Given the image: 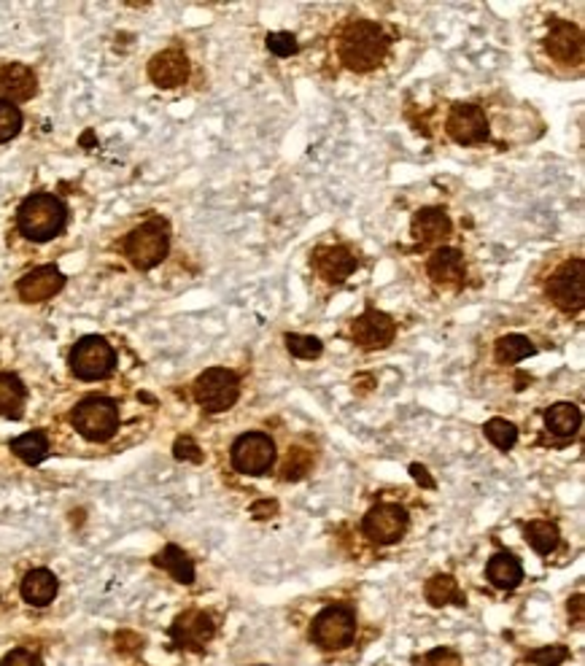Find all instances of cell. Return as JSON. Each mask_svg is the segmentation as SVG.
Listing matches in <instances>:
<instances>
[{
    "label": "cell",
    "instance_id": "34",
    "mask_svg": "<svg viewBox=\"0 0 585 666\" xmlns=\"http://www.w3.org/2000/svg\"><path fill=\"white\" fill-rule=\"evenodd\" d=\"M267 49L275 57H292V54H297L300 43H297V38L292 33H270L267 35Z\"/></svg>",
    "mask_w": 585,
    "mask_h": 666
},
{
    "label": "cell",
    "instance_id": "22",
    "mask_svg": "<svg viewBox=\"0 0 585 666\" xmlns=\"http://www.w3.org/2000/svg\"><path fill=\"white\" fill-rule=\"evenodd\" d=\"M523 577V569H521V561L510 554H496L488 561V580L502 588V591H513Z\"/></svg>",
    "mask_w": 585,
    "mask_h": 666
},
{
    "label": "cell",
    "instance_id": "33",
    "mask_svg": "<svg viewBox=\"0 0 585 666\" xmlns=\"http://www.w3.org/2000/svg\"><path fill=\"white\" fill-rule=\"evenodd\" d=\"M570 659V651L564 645H548V648H537L529 653V661L537 666H559Z\"/></svg>",
    "mask_w": 585,
    "mask_h": 666
},
{
    "label": "cell",
    "instance_id": "5",
    "mask_svg": "<svg viewBox=\"0 0 585 666\" xmlns=\"http://www.w3.org/2000/svg\"><path fill=\"white\" fill-rule=\"evenodd\" d=\"M117 364V353L114 348L98 337V334H90V337H82L73 351H71V370L76 378L82 381H98V378H106Z\"/></svg>",
    "mask_w": 585,
    "mask_h": 666
},
{
    "label": "cell",
    "instance_id": "15",
    "mask_svg": "<svg viewBox=\"0 0 585 666\" xmlns=\"http://www.w3.org/2000/svg\"><path fill=\"white\" fill-rule=\"evenodd\" d=\"M187 76H189V60L178 49H165V52L154 54L149 63V79L162 90L181 87L187 82Z\"/></svg>",
    "mask_w": 585,
    "mask_h": 666
},
{
    "label": "cell",
    "instance_id": "4",
    "mask_svg": "<svg viewBox=\"0 0 585 666\" xmlns=\"http://www.w3.org/2000/svg\"><path fill=\"white\" fill-rule=\"evenodd\" d=\"M73 427L92 443L109 440L119 427V408L106 397H90L76 405Z\"/></svg>",
    "mask_w": 585,
    "mask_h": 666
},
{
    "label": "cell",
    "instance_id": "16",
    "mask_svg": "<svg viewBox=\"0 0 585 666\" xmlns=\"http://www.w3.org/2000/svg\"><path fill=\"white\" fill-rule=\"evenodd\" d=\"M313 267L324 281L340 284L356 270V254L349 246H321L313 251Z\"/></svg>",
    "mask_w": 585,
    "mask_h": 666
},
{
    "label": "cell",
    "instance_id": "26",
    "mask_svg": "<svg viewBox=\"0 0 585 666\" xmlns=\"http://www.w3.org/2000/svg\"><path fill=\"white\" fill-rule=\"evenodd\" d=\"M427 599L429 604L435 607H443V604H465V596L456 585V580L451 574H435L429 583H427Z\"/></svg>",
    "mask_w": 585,
    "mask_h": 666
},
{
    "label": "cell",
    "instance_id": "36",
    "mask_svg": "<svg viewBox=\"0 0 585 666\" xmlns=\"http://www.w3.org/2000/svg\"><path fill=\"white\" fill-rule=\"evenodd\" d=\"M427 666H462L459 656L451 653V651H432L427 656Z\"/></svg>",
    "mask_w": 585,
    "mask_h": 666
},
{
    "label": "cell",
    "instance_id": "6",
    "mask_svg": "<svg viewBox=\"0 0 585 666\" xmlns=\"http://www.w3.org/2000/svg\"><path fill=\"white\" fill-rule=\"evenodd\" d=\"M237 394H240V381L233 370H225V367H211L195 381V400L208 413L230 410L237 402Z\"/></svg>",
    "mask_w": 585,
    "mask_h": 666
},
{
    "label": "cell",
    "instance_id": "37",
    "mask_svg": "<svg viewBox=\"0 0 585 666\" xmlns=\"http://www.w3.org/2000/svg\"><path fill=\"white\" fill-rule=\"evenodd\" d=\"M0 666H38V659L27 651H11Z\"/></svg>",
    "mask_w": 585,
    "mask_h": 666
},
{
    "label": "cell",
    "instance_id": "11",
    "mask_svg": "<svg viewBox=\"0 0 585 666\" xmlns=\"http://www.w3.org/2000/svg\"><path fill=\"white\" fill-rule=\"evenodd\" d=\"M446 130L462 146L483 143L488 138V119H485L483 109H477L472 103H456L448 113Z\"/></svg>",
    "mask_w": 585,
    "mask_h": 666
},
{
    "label": "cell",
    "instance_id": "10",
    "mask_svg": "<svg viewBox=\"0 0 585 666\" xmlns=\"http://www.w3.org/2000/svg\"><path fill=\"white\" fill-rule=\"evenodd\" d=\"M408 532V513L399 505L383 502L364 516V535L378 545H391Z\"/></svg>",
    "mask_w": 585,
    "mask_h": 666
},
{
    "label": "cell",
    "instance_id": "9",
    "mask_svg": "<svg viewBox=\"0 0 585 666\" xmlns=\"http://www.w3.org/2000/svg\"><path fill=\"white\" fill-rule=\"evenodd\" d=\"M275 458V445L262 432H248L237 438L233 445V464L237 472L245 475H264Z\"/></svg>",
    "mask_w": 585,
    "mask_h": 666
},
{
    "label": "cell",
    "instance_id": "24",
    "mask_svg": "<svg viewBox=\"0 0 585 666\" xmlns=\"http://www.w3.org/2000/svg\"><path fill=\"white\" fill-rule=\"evenodd\" d=\"M154 564L162 566V569H168V572H170L178 583H184V585L195 583V564H192V558L184 554L178 545H168L162 554L154 555Z\"/></svg>",
    "mask_w": 585,
    "mask_h": 666
},
{
    "label": "cell",
    "instance_id": "31",
    "mask_svg": "<svg viewBox=\"0 0 585 666\" xmlns=\"http://www.w3.org/2000/svg\"><path fill=\"white\" fill-rule=\"evenodd\" d=\"M286 348H289V353L297 356V359H316V356H321V351H324V345H321L319 337L297 333L286 334Z\"/></svg>",
    "mask_w": 585,
    "mask_h": 666
},
{
    "label": "cell",
    "instance_id": "12",
    "mask_svg": "<svg viewBox=\"0 0 585 666\" xmlns=\"http://www.w3.org/2000/svg\"><path fill=\"white\" fill-rule=\"evenodd\" d=\"M216 626L211 621V615L200 613V610H189L184 615L176 618V623L170 626V637L178 648L187 651H203L206 642H211Z\"/></svg>",
    "mask_w": 585,
    "mask_h": 666
},
{
    "label": "cell",
    "instance_id": "27",
    "mask_svg": "<svg viewBox=\"0 0 585 666\" xmlns=\"http://www.w3.org/2000/svg\"><path fill=\"white\" fill-rule=\"evenodd\" d=\"M11 450L24 461V464H41L49 453V440L43 432H27L16 440H11Z\"/></svg>",
    "mask_w": 585,
    "mask_h": 666
},
{
    "label": "cell",
    "instance_id": "35",
    "mask_svg": "<svg viewBox=\"0 0 585 666\" xmlns=\"http://www.w3.org/2000/svg\"><path fill=\"white\" fill-rule=\"evenodd\" d=\"M173 453H176V458H184V461H203V453L192 438H178L173 445Z\"/></svg>",
    "mask_w": 585,
    "mask_h": 666
},
{
    "label": "cell",
    "instance_id": "2",
    "mask_svg": "<svg viewBox=\"0 0 585 666\" xmlns=\"http://www.w3.org/2000/svg\"><path fill=\"white\" fill-rule=\"evenodd\" d=\"M65 222H68V211L54 195H33L19 206V214H16L19 232L35 243L52 240L54 235H60Z\"/></svg>",
    "mask_w": 585,
    "mask_h": 666
},
{
    "label": "cell",
    "instance_id": "30",
    "mask_svg": "<svg viewBox=\"0 0 585 666\" xmlns=\"http://www.w3.org/2000/svg\"><path fill=\"white\" fill-rule=\"evenodd\" d=\"M483 432H485V438L496 445L499 450H510L513 445L518 443V430H515V424H510L507 419H491V421L483 427Z\"/></svg>",
    "mask_w": 585,
    "mask_h": 666
},
{
    "label": "cell",
    "instance_id": "8",
    "mask_svg": "<svg viewBox=\"0 0 585 666\" xmlns=\"http://www.w3.org/2000/svg\"><path fill=\"white\" fill-rule=\"evenodd\" d=\"M356 621L349 607H327L313 621V640L324 651H340L353 640Z\"/></svg>",
    "mask_w": 585,
    "mask_h": 666
},
{
    "label": "cell",
    "instance_id": "21",
    "mask_svg": "<svg viewBox=\"0 0 585 666\" xmlns=\"http://www.w3.org/2000/svg\"><path fill=\"white\" fill-rule=\"evenodd\" d=\"M57 577L49 569H33L22 580V599L35 607H46L57 596Z\"/></svg>",
    "mask_w": 585,
    "mask_h": 666
},
{
    "label": "cell",
    "instance_id": "3",
    "mask_svg": "<svg viewBox=\"0 0 585 666\" xmlns=\"http://www.w3.org/2000/svg\"><path fill=\"white\" fill-rule=\"evenodd\" d=\"M168 246H170L168 224L159 222V219H151V222L135 227L127 235L124 254L138 270H151L154 265H159L168 256Z\"/></svg>",
    "mask_w": 585,
    "mask_h": 666
},
{
    "label": "cell",
    "instance_id": "14",
    "mask_svg": "<svg viewBox=\"0 0 585 666\" xmlns=\"http://www.w3.org/2000/svg\"><path fill=\"white\" fill-rule=\"evenodd\" d=\"M548 52L559 63L580 65L583 63V33H580V27L572 22L556 19L551 24V35H548Z\"/></svg>",
    "mask_w": 585,
    "mask_h": 666
},
{
    "label": "cell",
    "instance_id": "39",
    "mask_svg": "<svg viewBox=\"0 0 585 666\" xmlns=\"http://www.w3.org/2000/svg\"><path fill=\"white\" fill-rule=\"evenodd\" d=\"M410 472H413V478H416L418 483H424L427 488H432V486H435V480H432V478L427 475V469H424L421 464H413V467H410Z\"/></svg>",
    "mask_w": 585,
    "mask_h": 666
},
{
    "label": "cell",
    "instance_id": "18",
    "mask_svg": "<svg viewBox=\"0 0 585 666\" xmlns=\"http://www.w3.org/2000/svg\"><path fill=\"white\" fill-rule=\"evenodd\" d=\"M38 90L35 73L22 63H8L0 68V101L22 103L30 101Z\"/></svg>",
    "mask_w": 585,
    "mask_h": 666
},
{
    "label": "cell",
    "instance_id": "13",
    "mask_svg": "<svg viewBox=\"0 0 585 666\" xmlns=\"http://www.w3.org/2000/svg\"><path fill=\"white\" fill-rule=\"evenodd\" d=\"M351 334L361 348L375 351V348H386L394 340L397 327H394L391 316H386L375 308H367L351 324Z\"/></svg>",
    "mask_w": 585,
    "mask_h": 666
},
{
    "label": "cell",
    "instance_id": "7",
    "mask_svg": "<svg viewBox=\"0 0 585 666\" xmlns=\"http://www.w3.org/2000/svg\"><path fill=\"white\" fill-rule=\"evenodd\" d=\"M548 297L567 314L580 311L585 305V267L583 259L567 262L548 284Z\"/></svg>",
    "mask_w": 585,
    "mask_h": 666
},
{
    "label": "cell",
    "instance_id": "23",
    "mask_svg": "<svg viewBox=\"0 0 585 666\" xmlns=\"http://www.w3.org/2000/svg\"><path fill=\"white\" fill-rule=\"evenodd\" d=\"M548 430L559 438H572L580 427V408L572 402H556L545 413Z\"/></svg>",
    "mask_w": 585,
    "mask_h": 666
},
{
    "label": "cell",
    "instance_id": "38",
    "mask_svg": "<svg viewBox=\"0 0 585 666\" xmlns=\"http://www.w3.org/2000/svg\"><path fill=\"white\" fill-rule=\"evenodd\" d=\"M275 513H278V505H275V502H270V499H262V502H256V505L251 507V516H254V518H259V521L273 518Z\"/></svg>",
    "mask_w": 585,
    "mask_h": 666
},
{
    "label": "cell",
    "instance_id": "20",
    "mask_svg": "<svg viewBox=\"0 0 585 666\" xmlns=\"http://www.w3.org/2000/svg\"><path fill=\"white\" fill-rule=\"evenodd\" d=\"M413 237L418 243H440L451 235L454 224H451V217L443 211V208H421L416 217H413Z\"/></svg>",
    "mask_w": 585,
    "mask_h": 666
},
{
    "label": "cell",
    "instance_id": "19",
    "mask_svg": "<svg viewBox=\"0 0 585 666\" xmlns=\"http://www.w3.org/2000/svg\"><path fill=\"white\" fill-rule=\"evenodd\" d=\"M429 278L443 284V286H459L467 278V267H465V256L456 248H440L432 254L429 259Z\"/></svg>",
    "mask_w": 585,
    "mask_h": 666
},
{
    "label": "cell",
    "instance_id": "1",
    "mask_svg": "<svg viewBox=\"0 0 585 666\" xmlns=\"http://www.w3.org/2000/svg\"><path fill=\"white\" fill-rule=\"evenodd\" d=\"M386 52H388V38L383 27L367 19L351 22L340 38V60L349 71L356 73H367L378 68L386 60Z\"/></svg>",
    "mask_w": 585,
    "mask_h": 666
},
{
    "label": "cell",
    "instance_id": "17",
    "mask_svg": "<svg viewBox=\"0 0 585 666\" xmlns=\"http://www.w3.org/2000/svg\"><path fill=\"white\" fill-rule=\"evenodd\" d=\"M62 286H65V275L54 265H43V267H35L33 273H27L16 284V292L24 303H43V300L54 297Z\"/></svg>",
    "mask_w": 585,
    "mask_h": 666
},
{
    "label": "cell",
    "instance_id": "25",
    "mask_svg": "<svg viewBox=\"0 0 585 666\" xmlns=\"http://www.w3.org/2000/svg\"><path fill=\"white\" fill-rule=\"evenodd\" d=\"M24 408V386L16 375L3 372L0 375V416L3 419H19Z\"/></svg>",
    "mask_w": 585,
    "mask_h": 666
},
{
    "label": "cell",
    "instance_id": "32",
    "mask_svg": "<svg viewBox=\"0 0 585 666\" xmlns=\"http://www.w3.org/2000/svg\"><path fill=\"white\" fill-rule=\"evenodd\" d=\"M19 130H22V111L14 103L0 101V143L19 135Z\"/></svg>",
    "mask_w": 585,
    "mask_h": 666
},
{
    "label": "cell",
    "instance_id": "29",
    "mask_svg": "<svg viewBox=\"0 0 585 666\" xmlns=\"http://www.w3.org/2000/svg\"><path fill=\"white\" fill-rule=\"evenodd\" d=\"M526 540L532 543V548L537 554L548 555L553 554L559 545V529H556V524H548V521H532L526 526Z\"/></svg>",
    "mask_w": 585,
    "mask_h": 666
},
{
    "label": "cell",
    "instance_id": "28",
    "mask_svg": "<svg viewBox=\"0 0 585 666\" xmlns=\"http://www.w3.org/2000/svg\"><path fill=\"white\" fill-rule=\"evenodd\" d=\"M534 353V345L529 337L523 334H507L496 343V359L502 364H515V362H523L526 356Z\"/></svg>",
    "mask_w": 585,
    "mask_h": 666
}]
</instances>
